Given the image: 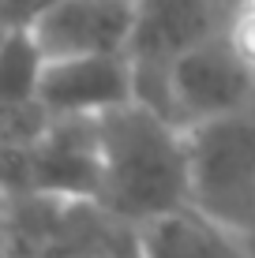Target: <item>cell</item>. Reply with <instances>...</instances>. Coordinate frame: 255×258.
Masks as SVG:
<instances>
[{"instance_id": "obj_1", "label": "cell", "mask_w": 255, "mask_h": 258, "mask_svg": "<svg viewBox=\"0 0 255 258\" xmlns=\"http://www.w3.org/2000/svg\"><path fill=\"white\" fill-rule=\"evenodd\" d=\"M98 142L101 210L131 228L188 210V146L177 123L135 101L98 120Z\"/></svg>"}, {"instance_id": "obj_2", "label": "cell", "mask_w": 255, "mask_h": 258, "mask_svg": "<svg viewBox=\"0 0 255 258\" xmlns=\"http://www.w3.org/2000/svg\"><path fill=\"white\" fill-rule=\"evenodd\" d=\"M188 206L240 243L255 239V105L184 131Z\"/></svg>"}, {"instance_id": "obj_3", "label": "cell", "mask_w": 255, "mask_h": 258, "mask_svg": "<svg viewBox=\"0 0 255 258\" xmlns=\"http://www.w3.org/2000/svg\"><path fill=\"white\" fill-rule=\"evenodd\" d=\"M218 34H225V19L214 0H135V30L128 45L135 101L169 120L165 97L173 64Z\"/></svg>"}, {"instance_id": "obj_4", "label": "cell", "mask_w": 255, "mask_h": 258, "mask_svg": "<svg viewBox=\"0 0 255 258\" xmlns=\"http://www.w3.org/2000/svg\"><path fill=\"white\" fill-rule=\"evenodd\" d=\"M255 105V68L236 52L229 34L203 41L169 71L165 112L180 131L233 116Z\"/></svg>"}, {"instance_id": "obj_5", "label": "cell", "mask_w": 255, "mask_h": 258, "mask_svg": "<svg viewBox=\"0 0 255 258\" xmlns=\"http://www.w3.org/2000/svg\"><path fill=\"white\" fill-rule=\"evenodd\" d=\"M45 64L83 56H128L135 0H53L26 26Z\"/></svg>"}, {"instance_id": "obj_6", "label": "cell", "mask_w": 255, "mask_h": 258, "mask_svg": "<svg viewBox=\"0 0 255 258\" xmlns=\"http://www.w3.org/2000/svg\"><path fill=\"white\" fill-rule=\"evenodd\" d=\"M101 142L98 120H53L49 131L23 154V195L34 199L98 202Z\"/></svg>"}, {"instance_id": "obj_7", "label": "cell", "mask_w": 255, "mask_h": 258, "mask_svg": "<svg viewBox=\"0 0 255 258\" xmlns=\"http://www.w3.org/2000/svg\"><path fill=\"white\" fill-rule=\"evenodd\" d=\"M38 101L53 120H101L135 105V75L128 56L57 60L45 64Z\"/></svg>"}, {"instance_id": "obj_8", "label": "cell", "mask_w": 255, "mask_h": 258, "mask_svg": "<svg viewBox=\"0 0 255 258\" xmlns=\"http://www.w3.org/2000/svg\"><path fill=\"white\" fill-rule=\"evenodd\" d=\"M139 258H244V243L188 206L139 228Z\"/></svg>"}, {"instance_id": "obj_9", "label": "cell", "mask_w": 255, "mask_h": 258, "mask_svg": "<svg viewBox=\"0 0 255 258\" xmlns=\"http://www.w3.org/2000/svg\"><path fill=\"white\" fill-rule=\"evenodd\" d=\"M41 75L45 56L34 45L30 30H12L0 45V105H41Z\"/></svg>"}, {"instance_id": "obj_10", "label": "cell", "mask_w": 255, "mask_h": 258, "mask_svg": "<svg viewBox=\"0 0 255 258\" xmlns=\"http://www.w3.org/2000/svg\"><path fill=\"white\" fill-rule=\"evenodd\" d=\"M225 34H229V41L236 45V52L255 68V0H244V4L236 8V15L229 19Z\"/></svg>"}, {"instance_id": "obj_11", "label": "cell", "mask_w": 255, "mask_h": 258, "mask_svg": "<svg viewBox=\"0 0 255 258\" xmlns=\"http://www.w3.org/2000/svg\"><path fill=\"white\" fill-rule=\"evenodd\" d=\"M53 0H0V26L8 30H19V26H30L34 15L41 8H49Z\"/></svg>"}, {"instance_id": "obj_12", "label": "cell", "mask_w": 255, "mask_h": 258, "mask_svg": "<svg viewBox=\"0 0 255 258\" xmlns=\"http://www.w3.org/2000/svg\"><path fill=\"white\" fill-rule=\"evenodd\" d=\"M214 4H218V12H222V19H225V26H229V19L236 15V8H240L244 0H214Z\"/></svg>"}, {"instance_id": "obj_13", "label": "cell", "mask_w": 255, "mask_h": 258, "mask_svg": "<svg viewBox=\"0 0 255 258\" xmlns=\"http://www.w3.org/2000/svg\"><path fill=\"white\" fill-rule=\"evenodd\" d=\"M0 258H8V232H4V217H0Z\"/></svg>"}, {"instance_id": "obj_14", "label": "cell", "mask_w": 255, "mask_h": 258, "mask_svg": "<svg viewBox=\"0 0 255 258\" xmlns=\"http://www.w3.org/2000/svg\"><path fill=\"white\" fill-rule=\"evenodd\" d=\"M244 258H255V239H251V243H244Z\"/></svg>"}]
</instances>
